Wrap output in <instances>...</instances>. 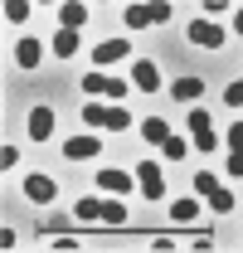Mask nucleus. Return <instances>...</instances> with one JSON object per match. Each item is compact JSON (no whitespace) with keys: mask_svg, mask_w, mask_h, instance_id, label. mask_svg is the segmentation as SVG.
<instances>
[{"mask_svg":"<svg viewBox=\"0 0 243 253\" xmlns=\"http://www.w3.org/2000/svg\"><path fill=\"white\" fill-rule=\"evenodd\" d=\"M83 122L88 126H107V131H126V126H131V112L117 107V102H83Z\"/></svg>","mask_w":243,"mask_h":253,"instance_id":"nucleus-1","label":"nucleus"},{"mask_svg":"<svg viewBox=\"0 0 243 253\" xmlns=\"http://www.w3.org/2000/svg\"><path fill=\"white\" fill-rule=\"evenodd\" d=\"M83 88H88V97H107V102H117V107H122V97H126V83H122V78H107V73H88Z\"/></svg>","mask_w":243,"mask_h":253,"instance_id":"nucleus-2","label":"nucleus"},{"mask_svg":"<svg viewBox=\"0 0 243 253\" xmlns=\"http://www.w3.org/2000/svg\"><path fill=\"white\" fill-rule=\"evenodd\" d=\"M136 185H141V195H146L151 205L165 195V180H161V166H156V161H136Z\"/></svg>","mask_w":243,"mask_h":253,"instance_id":"nucleus-3","label":"nucleus"},{"mask_svg":"<svg viewBox=\"0 0 243 253\" xmlns=\"http://www.w3.org/2000/svg\"><path fill=\"white\" fill-rule=\"evenodd\" d=\"M224 39H229V34L219 30L214 20H195V25H190V44H200V49H224Z\"/></svg>","mask_w":243,"mask_h":253,"instance_id":"nucleus-4","label":"nucleus"},{"mask_svg":"<svg viewBox=\"0 0 243 253\" xmlns=\"http://www.w3.org/2000/svg\"><path fill=\"white\" fill-rule=\"evenodd\" d=\"M131 88H141V93H161V68L151 59H136L131 63Z\"/></svg>","mask_w":243,"mask_h":253,"instance_id":"nucleus-5","label":"nucleus"},{"mask_svg":"<svg viewBox=\"0 0 243 253\" xmlns=\"http://www.w3.org/2000/svg\"><path fill=\"white\" fill-rule=\"evenodd\" d=\"M63 156L68 161H92V156H102V141L97 136H68L63 141Z\"/></svg>","mask_w":243,"mask_h":253,"instance_id":"nucleus-6","label":"nucleus"},{"mask_svg":"<svg viewBox=\"0 0 243 253\" xmlns=\"http://www.w3.org/2000/svg\"><path fill=\"white\" fill-rule=\"evenodd\" d=\"M97 185L107 190V195H131L136 180H131L126 170H117V166H102V170H97Z\"/></svg>","mask_w":243,"mask_h":253,"instance_id":"nucleus-7","label":"nucleus"},{"mask_svg":"<svg viewBox=\"0 0 243 253\" xmlns=\"http://www.w3.org/2000/svg\"><path fill=\"white\" fill-rule=\"evenodd\" d=\"M25 195H30L34 205H54V195H59V185H54L49 175H25Z\"/></svg>","mask_w":243,"mask_h":253,"instance_id":"nucleus-8","label":"nucleus"},{"mask_svg":"<svg viewBox=\"0 0 243 253\" xmlns=\"http://www.w3.org/2000/svg\"><path fill=\"white\" fill-rule=\"evenodd\" d=\"M165 219L170 224H195L200 219V200H190V195H185V200H170V205H165Z\"/></svg>","mask_w":243,"mask_h":253,"instance_id":"nucleus-9","label":"nucleus"},{"mask_svg":"<svg viewBox=\"0 0 243 253\" xmlns=\"http://www.w3.org/2000/svg\"><path fill=\"white\" fill-rule=\"evenodd\" d=\"M83 25H88V5H78V0L59 5V30H83Z\"/></svg>","mask_w":243,"mask_h":253,"instance_id":"nucleus-10","label":"nucleus"},{"mask_svg":"<svg viewBox=\"0 0 243 253\" xmlns=\"http://www.w3.org/2000/svg\"><path fill=\"white\" fill-rule=\"evenodd\" d=\"M30 136L34 141H49V136H54V112H49V107H34L30 112Z\"/></svg>","mask_w":243,"mask_h":253,"instance_id":"nucleus-11","label":"nucleus"},{"mask_svg":"<svg viewBox=\"0 0 243 253\" xmlns=\"http://www.w3.org/2000/svg\"><path fill=\"white\" fill-rule=\"evenodd\" d=\"M39 59H44V44L39 39H20L15 44V63L20 68H39Z\"/></svg>","mask_w":243,"mask_h":253,"instance_id":"nucleus-12","label":"nucleus"},{"mask_svg":"<svg viewBox=\"0 0 243 253\" xmlns=\"http://www.w3.org/2000/svg\"><path fill=\"white\" fill-rule=\"evenodd\" d=\"M92 59L97 63H122L126 59V39H102V44L92 49Z\"/></svg>","mask_w":243,"mask_h":253,"instance_id":"nucleus-13","label":"nucleus"},{"mask_svg":"<svg viewBox=\"0 0 243 253\" xmlns=\"http://www.w3.org/2000/svg\"><path fill=\"white\" fill-rule=\"evenodd\" d=\"M170 93L180 97V102H195V97L204 93V83H200V78H195V73H180V78H175V83H170Z\"/></svg>","mask_w":243,"mask_h":253,"instance_id":"nucleus-14","label":"nucleus"},{"mask_svg":"<svg viewBox=\"0 0 243 253\" xmlns=\"http://www.w3.org/2000/svg\"><path fill=\"white\" fill-rule=\"evenodd\" d=\"M49 49H54L59 59H73V54H78V30H59L49 39Z\"/></svg>","mask_w":243,"mask_h":253,"instance_id":"nucleus-15","label":"nucleus"},{"mask_svg":"<svg viewBox=\"0 0 243 253\" xmlns=\"http://www.w3.org/2000/svg\"><path fill=\"white\" fill-rule=\"evenodd\" d=\"M141 136H146L151 146H165V136H170V126H165V117H146V122H141Z\"/></svg>","mask_w":243,"mask_h":253,"instance_id":"nucleus-16","label":"nucleus"},{"mask_svg":"<svg viewBox=\"0 0 243 253\" xmlns=\"http://www.w3.org/2000/svg\"><path fill=\"white\" fill-rule=\"evenodd\" d=\"M0 10H5V20H10V25H25V20H30V0H5V5H0Z\"/></svg>","mask_w":243,"mask_h":253,"instance_id":"nucleus-17","label":"nucleus"},{"mask_svg":"<svg viewBox=\"0 0 243 253\" xmlns=\"http://www.w3.org/2000/svg\"><path fill=\"white\" fill-rule=\"evenodd\" d=\"M190 136H195V146H200L204 156H209L214 146H219V131H214V126H190Z\"/></svg>","mask_w":243,"mask_h":253,"instance_id":"nucleus-18","label":"nucleus"},{"mask_svg":"<svg viewBox=\"0 0 243 253\" xmlns=\"http://www.w3.org/2000/svg\"><path fill=\"white\" fill-rule=\"evenodd\" d=\"M122 20H126V30H141V25H151L146 5H126V10H122Z\"/></svg>","mask_w":243,"mask_h":253,"instance_id":"nucleus-19","label":"nucleus"},{"mask_svg":"<svg viewBox=\"0 0 243 253\" xmlns=\"http://www.w3.org/2000/svg\"><path fill=\"white\" fill-rule=\"evenodd\" d=\"M209 210H214V214H229V210H234V195H229V190L219 185V190L209 195Z\"/></svg>","mask_w":243,"mask_h":253,"instance_id":"nucleus-20","label":"nucleus"},{"mask_svg":"<svg viewBox=\"0 0 243 253\" xmlns=\"http://www.w3.org/2000/svg\"><path fill=\"white\" fill-rule=\"evenodd\" d=\"M214 190H219V180H214L209 170H200V175H195V195H204V200H209Z\"/></svg>","mask_w":243,"mask_h":253,"instance_id":"nucleus-21","label":"nucleus"},{"mask_svg":"<svg viewBox=\"0 0 243 253\" xmlns=\"http://www.w3.org/2000/svg\"><path fill=\"white\" fill-rule=\"evenodd\" d=\"M146 15H151V25H165V20H170V5H165V0H151Z\"/></svg>","mask_w":243,"mask_h":253,"instance_id":"nucleus-22","label":"nucleus"},{"mask_svg":"<svg viewBox=\"0 0 243 253\" xmlns=\"http://www.w3.org/2000/svg\"><path fill=\"white\" fill-rule=\"evenodd\" d=\"M224 170H229L234 180H243V151H229V161H224Z\"/></svg>","mask_w":243,"mask_h":253,"instance_id":"nucleus-23","label":"nucleus"},{"mask_svg":"<svg viewBox=\"0 0 243 253\" xmlns=\"http://www.w3.org/2000/svg\"><path fill=\"white\" fill-rule=\"evenodd\" d=\"M224 102H229V107H243V78H239V83H229V88H224Z\"/></svg>","mask_w":243,"mask_h":253,"instance_id":"nucleus-24","label":"nucleus"},{"mask_svg":"<svg viewBox=\"0 0 243 253\" xmlns=\"http://www.w3.org/2000/svg\"><path fill=\"white\" fill-rule=\"evenodd\" d=\"M0 166H5V170H10V166H20V146H10V141H5V151H0Z\"/></svg>","mask_w":243,"mask_h":253,"instance_id":"nucleus-25","label":"nucleus"},{"mask_svg":"<svg viewBox=\"0 0 243 253\" xmlns=\"http://www.w3.org/2000/svg\"><path fill=\"white\" fill-rule=\"evenodd\" d=\"M165 156H170V161L185 156V141H180V136H165Z\"/></svg>","mask_w":243,"mask_h":253,"instance_id":"nucleus-26","label":"nucleus"},{"mask_svg":"<svg viewBox=\"0 0 243 253\" xmlns=\"http://www.w3.org/2000/svg\"><path fill=\"white\" fill-rule=\"evenodd\" d=\"M229 151H243V122L229 126Z\"/></svg>","mask_w":243,"mask_h":253,"instance_id":"nucleus-27","label":"nucleus"},{"mask_svg":"<svg viewBox=\"0 0 243 253\" xmlns=\"http://www.w3.org/2000/svg\"><path fill=\"white\" fill-rule=\"evenodd\" d=\"M234 30H239V34H243V10H239V15H234Z\"/></svg>","mask_w":243,"mask_h":253,"instance_id":"nucleus-28","label":"nucleus"}]
</instances>
